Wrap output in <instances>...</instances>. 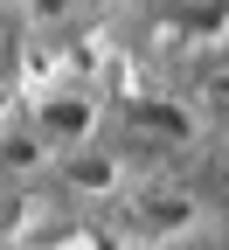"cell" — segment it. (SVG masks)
Instances as JSON below:
<instances>
[{"label": "cell", "mask_w": 229, "mask_h": 250, "mask_svg": "<svg viewBox=\"0 0 229 250\" xmlns=\"http://www.w3.org/2000/svg\"><path fill=\"white\" fill-rule=\"evenodd\" d=\"M97 125V98H83V90H49V98H35V139L56 146V153H77L90 139Z\"/></svg>", "instance_id": "1"}, {"label": "cell", "mask_w": 229, "mask_h": 250, "mask_svg": "<svg viewBox=\"0 0 229 250\" xmlns=\"http://www.w3.org/2000/svg\"><path fill=\"white\" fill-rule=\"evenodd\" d=\"M62 174H70L77 188H111V181H118V160H104V153L77 146V153H62Z\"/></svg>", "instance_id": "2"}, {"label": "cell", "mask_w": 229, "mask_h": 250, "mask_svg": "<svg viewBox=\"0 0 229 250\" xmlns=\"http://www.w3.org/2000/svg\"><path fill=\"white\" fill-rule=\"evenodd\" d=\"M132 118H139V125H153V132H167V139H181V132H187V111L153 104V98H139V104H132Z\"/></svg>", "instance_id": "3"}, {"label": "cell", "mask_w": 229, "mask_h": 250, "mask_svg": "<svg viewBox=\"0 0 229 250\" xmlns=\"http://www.w3.org/2000/svg\"><path fill=\"white\" fill-rule=\"evenodd\" d=\"M187 208H194L187 195H153V202H146V229H181Z\"/></svg>", "instance_id": "4"}, {"label": "cell", "mask_w": 229, "mask_h": 250, "mask_svg": "<svg viewBox=\"0 0 229 250\" xmlns=\"http://www.w3.org/2000/svg\"><path fill=\"white\" fill-rule=\"evenodd\" d=\"M215 98H222V104H229V77H222V83H215Z\"/></svg>", "instance_id": "5"}, {"label": "cell", "mask_w": 229, "mask_h": 250, "mask_svg": "<svg viewBox=\"0 0 229 250\" xmlns=\"http://www.w3.org/2000/svg\"><path fill=\"white\" fill-rule=\"evenodd\" d=\"M0 111H7V98H0Z\"/></svg>", "instance_id": "6"}]
</instances>
